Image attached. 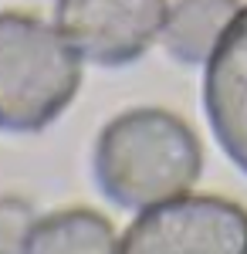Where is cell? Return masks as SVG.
<instances>
[{
    "label": "cell",
    "instance_id": "obj_6",
    "mask_svg": "<svg viewBox=\"0 0 247 254\" xmlns=\"http://www.w3.org/2000/svg\"><path fill=\"white\" fill-rule=\"evenodd\" d=\"M115 227L92 207H68L24 227L17 254H115Z\"/></svg>",
    "mask_w": 247,
    "mask_h": 254
},
{
    "label": "cell",
    "instance_id": "obj_3",
    "mask_svg": "<svg viewBox=\"0 0 247 254\" xmlns=\"http://www.w3.org/2000/svg\"><path fill=\"white\" fill-rule=\"evenodd\" d=\"M115 254H247V210L227 196H176L129 224Z\"/></svg>",
    "mask_w": 247,
    "mask_h": 254
},
{
    "label": "cell",
    "instance_id": "obj_5",
    "mask_svg": "<svg viewBox=\"0 0 247 254\" xmlns=\"http://www.w3.org/2000/svg\"><path fill=\"white\" fill-rule=\"evenodd\" d=\"M203 109L220 149L247 173V7L207 58Z\"/></svg>",
    "mask_w": 247,
    "mask_h": 254
},
{
    "label": "cell",
    "instance_id": "obj_2",
    "mask_svg": "<svg viewBox=\"0 0 247 254\" xmlns=\"http://www.w3.org/2000/svg\"><path fill=\"white\" fill-rule=\"evenodd\" d=\"M81 88V55L58 27L0 10V132H41Z\"/></svg>",
    "mask_w": 247,
    "mask_h": 254
},
{
    "label": "cell",
    "instance_id": "obj_4",
    "mask_svg": "<svg viewBox=\"0 0 247 254\" xmlns=\"http://www.w3.org/2000/svg\"><path fill=\"white\" fill-rule=\"evenodd\" d=\"M55 17L81 58L119 68L142 58L163 34L166 0H58Z\"/></svg>",
    "mask_w": 247,
    "mask_h": 254
},
{
    "label": "cell",
    "instance_id": "obj_1",
    "mask_svg": "<svg viewBox=\"0 0 247 254\" xmlns=\"http://www.w3.org/2000/svg\"><path fill=\"white\" fill-rule=\"evenodd\" d=\"M95 180L102 193L125 210H149L176 200L203 173L200 139L170 109H125L95 142Z\"/></svg>",
    "mask_w": 247,
    "mask_h": 254
},
{
    "label": "cell",
    "instance_id": "obj_7",
    "mask_svg": "<svg viewBox=\"0 0 247 254\" xmlns=\"http://www.w3.org/2000/svg\"><path fill=\"white\" fill-rule=\"evenodd\" d=\"M241 14V0H173L163 20V48L180 64H203Z\"/></svg>",
    "mask_w": 247,
    "mask_h": 254
},
{
    "label": "cell",
    "instance_id": "obj_8",
    "mask_svg": "<svg viewBox=\"0 0 247 254\" xmlns=\"http://www.w3.org/2000/svg\"><path fill=\"white\" fill-rule=\"evenodd\" d=\"M0 254H10V251H0Z\"/></svg>",
    "mask_w": 247,
    "mask_h": 254
}]
</instances>
